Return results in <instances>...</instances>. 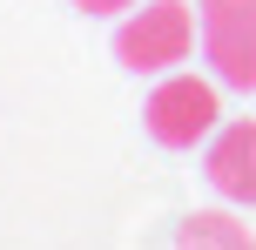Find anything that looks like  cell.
<instances>
[{"label": "cell", "mask_w": 256, "mask_h": 250, "mask_svg": "<svg viewBox=\"0 0 256 250\" xmlns=\"http://www.w3.org/2000/svg\"><path fill=\"white\" fill-rule=\"evenodd\" d=\"M202 176H209V189H216L222 203H243V210L256 203V115L222 122V129L209 135Z\"/></svg>", "instance_id": "obj_4"}, {"label": "cell", "mask_w": 256, "mask_h": 250, "mask_svg": "<svg viewBox=\"0 0 256 250\" xmlns=\"http://www.w3.org/2000/svg\"><path fill=\"white\" fill-rule=\"evenodd\" d=\"M202 61L222 88L256 95V0H196Z\"/></svg>", "instance_id": "obj_3"}, {"label": "cell", "mask_w": 256, "mask_h": 250, "mask_svg": "<svg viewBox=\"0 0 256 250\" xmlns=\"http://www.w3.org/2000/svg\"><path fill=\"white\" fill-rule=\"evenodd\" d=\"M176 250H256V237H250V223H236L230 210H196V216H182Z\"/></svg>", "instance_id": "obj_5"}, {"label": "cell", "mask_w": 256, "mask_h": 250, "mask_svg": "<svg viewBox=\"0 0 256 250\" xmlns=\"http://www.w3.org/2000/svg\"><path fill=\"white\" fill-rule=\"evenodd\" d=\"M142 122H148V135L162 149H196V142H209V135L222 129V81L216 75H162L148 88V102H142Z\"/></svg>", "instance_id": "obj_2"}, {"label": "cell", "mask_w": 256, "mask_h": 250, "mask_svg": "<svg viewBox=\"0 0 256 250\" xmlns=\"http://www.w3.org/2000/svg\"><path fill=\"white\" fill-rule=\"evenodd\" d=\"M196 41H202V27H196L189 0H142L115 34V61L128 75H176L196 54Z\"/></svg>", "instance_id": "obj_1"}, {"label": "cell", "mask_w": 256, "mask_h": 250, "mask_svg": "<svg viewBox=\"0 0 256 250\" xmlns=\"http://www.w3.org/2000/svg\"><path fill=\"white\" fill-rule=\"evenodd\" d=\"M74 7H81V14H135L142 0H74Z\"/></svg>", "instance_id": "obj_6"}]
</instances>
